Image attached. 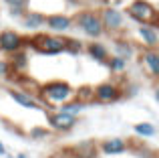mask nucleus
Wrapping results in <instances>:
<instances>
[{"mask_svg":"<svg viewBox=\"0 0 159 158\" xmlns=\"http://www.w3.org/2000/svg\"><path fill=\"white\" fill-rule=\"evenodd\" d=\"M40 97L44 107H58L61 103L75 97V89L66 81H51L40 87Z\"/></svg>","mask_w":159,"mask_h":158,"instance_id":"obj_1","label":"nucleus"},{"mask_svg":"<svg viewBox=\"0 0 159 158\" xmlns=\"http://www.w3.org/2000/svg\"><path fill=\"white\" fill-rule=\"evenodd\" d=\"M73 24L77 28H81V31L85 32L87 37H91V39H99V37L105 32L103 22H101V16H99V12H95V10L77 12L75 18H73Z\"/></svg>","mask_w":159,"mask_h":158,"instance_id":"obj_2","label":"nucleus"},{"mask_svg":"<svg viewBox=\"0 0 159 158\" xmlns=\"http://www.w3.org/2000/svg\"><path fill=\"white\" fill-rule=\"evenodd\" d=\"M129 18H133L139 24H157V8L147 0H133L127 6Z\"/></svg>","mask_w":159,"mask_h":158,"instance_id":"obj_3","label":"nucleus"},{"mask_svg":"<svg viewBox=\"0 0 159 158\" xmlns=\"http://www.w3.org/2000/svg\"><path fill=\"white\" fill-rule=\"evenodd\" d=\"M65 37L61 35H36L30 41V45L43 55H58V53H65Z\"/></svg>","mask_w":159,"mask_h":158,"instance_id":"obj_4","label":"nucleus"},{"mask_svg":"<svg viewBox=\"0 0 159 158\" xmlns=\"http://www.w3.org/2000/svg\"><path fill=\"white\" fill-rule=\"evenodd\" d=\"M101 16V22H103V28L109 32H117L125 27V14L115 6H107L99 12Z\"/></svg>","mask_w":159,"mask_h":158,"instance_id":"obj_5","label":"nucleus"},{"mask_svg":"<svg viewBox=\"0 0 159 158\" xmlns=\"http://www.w3.org/2000/svg\"><path fill=\"white\" fill-rule=\"evenodd\" d=\"M123 95L121 87L117 83H111V81H105L101 85L93 87V101H99V103H113Z\"/></svg>","mask_w":159,"mask_h":158,"instance_id":"obj_6","label":"nucleus"},{"mask_svg":"<svg viewBox=\"0 0 159 158\" xmlns=\"http://www.w3.org/2000/svg\"><path fill=\"white\" fill-rule=\"evenodd\" d=\"M47 122L54 132H69L77 126V116H69L65 111H48L47 114Z\"/></svg>","mask_w":159,"mask_h":158,"instance_id":"obj_7","label":"nucleus"},{"mask_svg":"<svg viewBox=\"0 0 159 158\" xmlns=\"http://www.w3.org/2000/svg\"><path fill=\"white\" fill-rule=\"evenodd\" d=\"M24 45H26V41L16 31H2L0 32V51L6 53V55H12V53L24 49Z\"/></svg>","mask_w":159,"mask_h":158,"instance_id":"obj_8","label":"nucleus"},{"mask_svg":"<svg viewBox=\"0 0 159 158\" xmlns=\"http://www.w3.org/2000/svg\"><path fill=\"white\" fill-rule=\"evenodd\" d=\"M44 27L52 31L54 35H62V32L73 28V16L62 14V12H54V14L44 16Z\"/></svg>","mask_w":159,"mask_h":158,"instance_id":"obj_9","label":"nucleus"},{"mask_svg":"<svg viewBox=\"0 0 159 158\" xmlns=\"http://www.w3.org/2000/svg\"><path fill=\"white\" fill-rule=\"evenodd\" d=\"M8 95H10L12 99H14L18 106L26 107V110H44V103L39 101V99L34 97V95L30 93V91H22V89H10L8 91Z\"/></svg>","mask_w":159,"mask_h":158,"instance_id":"obj_10","label":"nucleus"},{"mask_svg":"<svg viewBox=\"0 0 159 158\" xmlns=\"http://www.w3.org/2000/svg\"><path fill=\"white\" fill-rule=\"evenodd\" d=\"M137 37H139V41L147 49H155L159 45L157 24H139V28H137Z\"/></svg>","mask_w":159,"mask_h":158,"instance_id":"obj_11","label":"nucleus"},{"mask_svg":"<svg viewBox=\"0 0 159 158\" xmlns=\"http://www.w3.org/2000/svg\"><path fill=\"white\" fill-rule=\"evenodd\" d=\"M141 65L149 73V77L157 79L159 77V53H157V49H145L143 55H141Z\"/></svg>","mask_w":159,"mask_h":158,"instance_id":"obj_12","label":"nucleus"},{"mask_svg":"<svg viewBox=\"0 0 159 158\" xmlns=\"http://www.w3.org/2000/svg\"><path fill=\"white\" fill-rule=\"evenodd\" d=\"M129 150V142L123 138H109L101 142V152L107 156H117V154H123V152Z\"/></svg>","mask_w":159,"mask_h":158,"instance_id":"obj_13","label":"nucleus"},{"mask_svg":"<svg viewBox=\"0 0 159 158\" xmlns=\"http://www.w3.org/2000/svg\"><path fill=\"white\" fill-rule=\"evenodd\" d=\"M22 24L24 28H28V31H39V28L44 27V14L43 12H36V10H26L22 16Z\"/></svg>","mask_w":159,"mask_h":158,"instance_id":"obj_14","label":"nucleus"},{"mask_svg":"<svg viewBox=\"0 0 159 158\" xmlns=\"http://www.w3.org/2000/svg\"><path fill=\"white\" fill-rule=\"evenodd\" d=\"M87 53H89V57L95 59L97 63H105L109 59V49L103 43H97V41H93V43L87 45Z\"/></svg>","mask_w":159,"mask_h":158,"instance_id":"obj_15","label":"nucleus"},{"mask_svg":"<svg viewBox=\"0 0 159 158\" xmlns=\"http://www.w3.org/2000/svg\"><path fill=\"white\" fill-rule=\"evenodd\" d=\"M8 63H10L12 73H22V71H26V67H28V55L20 49V51H16V53L10 55Z\"/></svg>","mask_w":159,"mask_h":158,"instance_id":"obj_16","label":"nucleus"},{"mask_svg":"<svg viewBox=\"0 0 159 158\" xmlns=\"http://www.w3.org/2000/svg\"><path fill=\"white\" fill-rule=\"evenodd\" d=\"M83 110H85V103H81L79 99H75V97L58 106V111H65V114H69V116H79Z\"/></svg>","mask_w":159,"mask_h":158,"instance_id":"obj_17","label":"nucleus"},{"mask_svg":"<svg viewBox=\"0 0 159 158\" xmlns=\"http://www.w3.org/2000/svg\"><path fill=\"white\" fill-rule=\"evenodd\" d=\"M133 132H135L137 136H141V138H153V136L157 134V128L153 126L151 122H139L133 126Z\"/></svg>","mask_w":159,"mask_h":158,"instance_id":"obj_18","label":"nucleus"},{"mask_svg":"<svg viewBox=\"0 0 159 158\" xmlns=\"http://www.w3.org/2000/svg\"><path fill=\"white\" fill-rule=\"evenodd\" d=\"M127 63L129 61L123 59V57H119V55H113V57H109V59L105 61V65L111 69L113 73H123L125 69H127Z\"/></svg>","mask_w":159,"mask_h":158,"instance_id":"obj_19","label":"nucleus"},{"mask_svg":"<svg viewBox=\"0 0 159 158\" xmlns=\"http://www.w3.org/2000/svg\"><path fill=\"white\" fill-rule=\"evenodd\" d=\"M115 55L123 57V59H131L133 55H135V49H133L131 43H127V41H117L115 43Z\"/></svg>","mask_w":159,"mask_h":158,"instance_id":"obj_20","label":"nucleus"},{"mask_svg":"<svg viewBox=\"0 0 159 158\" xmlns=\"http://www.w3.org/2000/svg\"><path fill=\"white\" fill-rule=\"evenodd\" d=\"M65 53H70V55H81L83 53V43L77 39H66L65 41Z\"/></svg>","mask_w":159,"mask_h":158,"instance_id":"obj_21","label":"nucleus"},{"mask_svg":"<svg viewBox=\"0 0 159 158\" xmlns=\"http://www.w3.org/2000/svg\"><path fill=\"white\" fill-rule=\"evenodd\" d=\"M75 99H79L81 103H89L93 101V87H81L75 91Z\"/></svg>","mask_w":159,"mask_h":158,"instance_id":"obj_22","label":"nucleus"},{"mask_svg":"<svg viewBox=\"0 0 159 158\" xmlns=\"http://www.w3.org/2000/svg\"><path fill=\"white\" fill-rule=\"evenodd\" d=\"M48 134H51V132H48L47 128H32L30 130V138L32 140H43V138H47Z\"/></svg>","mask_w":159,"mask_h":158,"instance_id":"obj_23","label":"nucleus"},{"mask_svg":"<svg viewBox=\"0 0 159 158\" xmlns=\"http://www.w3.org/2000/svg\"><path fill=\"white\" fill-rule=\"evenodd\" d=\"M0 77H12V69H10V63L8 59H0Z\"/></svg>","mask_w":159,"mask_h":158,"instance_id":"obj_24","label":"nucleus"},{"mask_svg":"<svg viewBox=\"0 0 159 158\" xmlns=\"http://www.w3.org/2000/svg\"><path fill=\"white\" fill-rule=\"evenodd\" d=\"M6 6H20V8H28L30 0H4Z\"/></svg>","mask_w":159,"mask_h":158,"instance_id":"obj_25","label":"nucleus"},{"mask_svg":"<svg viewBox=\"0 0 159 158\" xmlns=\"http://www.w3.org/2000/svg\"><path fill=\"white\" fill-rule=\"evenodd\" d=\"M28 8H20V6H8V12H10V16H14V18H20V16L26 12Z\"/></svg>","mask_w":159,"mask_h":158,"instance_id":"obj_26","label":"nucleus"},{"mask_svg":"<svg viewBox=\"0 0 159 158\" xmlns=\"http://www.w3.org/2000/svg\"><path fill=\"white\" fill-rule=\"evenodd\" d=\"M4 154H6V148H4V144L0 142V156H4Z\"/></svg>","mask_w":159,"mask_h":158,"instance_id":"obj_27","label":"nucleus"},{"mask_svg":"<svg viewBox=\"0 0 159 158\" xmlns=\"http://www.w3.org/2000/svg\"><path fill=\"white\" fill-rule=\"evenodd\" d=\"M14 158H28V154H24V152H20V154H16Z\"/></svg>","mask_w":159,"mask_h":158,"instance_id":"obj_28","label":"nucleus"},{"mask_svg":"<svg viewBox=\"0 0 159 158\" xmlns=\"http://www.w3.org/2000/svg\"><path fill=\"white\" fill-rule=\"evenodd\" d=\"M2 158H14V156H8V154H4V156H2Z\"/></svg>","mask_w":159,"mask_h":158,"instance_id":"obj_29","label":"nucleus"}]
</instances>
